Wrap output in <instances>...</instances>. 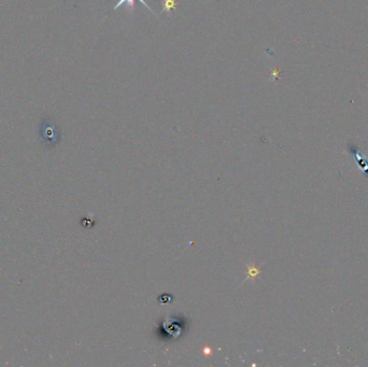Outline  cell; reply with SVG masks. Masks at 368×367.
<instances>
[{"label":"cell","instance_id":"6da1fadb","mask_svg":"<svg viewBox=\"0 0 368 367\" xmlns=\"http://www.w3.org/2000/svg\"><path fill=\"white\" fill-rule=\"evenodd\" d=\"M40 138L45 148L52 149L59 142L61 134H59L57 126L52 121H44L40 126Z\"/></svg>","mask_w":368,"mask_h":367},{"label":"cell","instance_id":"7a4b0ae2","mask_svg":"<svg viewBox=\"0 0 368 367\" xmlns=\"http://www.w3.org/2000/svg\"><path fill=\"white\" fill-rule=\"evenodd\" d=\"M135 2H137V0H118V2L116 3V5L113 7V11H116V10H117L118 8H120L122 5L125 4V5L127 6V10H128V11L131 12V13H133V12H134V9H135ZM138 2H140L145 8H148L149 10H150V11H151L155 16H158L156 13H154L153 10L150 8V6H149V5L144 2V0H138Z\"/></svg>","mask_w":368,"mask_h":367},{"label":"cell","instance_id":"3957f363","mask_svg":"<svg viewBox=\"0 0 368 367\" xmlns=\"http://www.w3.org/2000/svg\"><path fill=\"white\" fill-rule=\"evenodd\" d=\"M176 7H177L176 0H163V10H162V12L170 13Z\"/></svg>","mask_w":368,"mask_h":367},{"label":"cell","instance_id":"277c9868","mask_svg":"<svg viewBox=\"0 0 368 367\" xmlns=\"http://www.w3.org/2000/svg\"><path fill=\"white\" fill-rule=\"evenodd\" d=\"M258 274H260V271H258L257 268H255V267H252V266H249V276L247 279H249V278H255Z\"/></svg>","mask_w":368,"mask_h":367},{"label":"cell","instance_id":"5b68a950","mask_svg":"<svg viewBox=\"0 0 368 367\" xmlns=\"http://www.w3.org/2000/svg\"><path fill=\"white\" fill-rule=\"evenodd\" d=\"M278 77H279V70H278V69H274V70L272 71V78H273V80H276V79L278 78Z\"/></svg>","mask_w":368,"mask_h":367}]
</instances>
